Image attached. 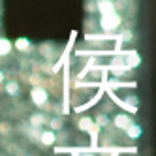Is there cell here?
Returning a JSON list of instances; mask_svg holds the SVG:
<instances>
[{
  "mask_svg": "<svg viewBox=\"0 0 156 156\" xmlns=\"http://www.w3.org/2000/svg\"><path fill=\"white\" fill-rule=\"evenodd\" d=\"M12 132H13L12 122H8V120H2V122H0V136H2V137H8Z\"/></svg>",
  "mask_w": 156,
  "mask_h": 156,
  "instance_id": "20",
  "label": "cell"
},
{
  "mask_svg": "<svg viewBox=\"0 0 156 156\" xmlns=\"http://www.w3.org/2000/svg\"><path fill=\"white\" fill-rule=\"evenodd\" d=\"M132 124H133V119L130 115H126V113H115L113 119H111V126L117 128V130H122V132L126 128H130Z\"/></svg>",
  "mask_w": 156,
  "mask_h": 156,
  "instance_id": "6",
  "label": "cell"
},
{
  "mask_svg": "<svg viewBox=\"0 0 156 156\" xmlns=\"http://www.w3.org/2000/svg\"><path fill=\"white\" fill-rule=\"evenodd\" d=\"M92 122H94V126H98L100 130H104L111 124V119L109 115H104V113H98L96 117H92Z\"/></svg>",
  "mask_w": 156,
  "mask_h": 156,
  "instance_id": "14",
  "label": "cell"
},
{
  "mask_svg": "<svg viewBox=\"0 0 156 156\" xmlns=\"http://www.w3.org/2000/svg\"><path fill=\"white\" fill-rule=\"evenodd\" d=\"M124 133H126V137H128V139H139V137H141V133H143V128H141L139 124H136V122H133L130 128L124 130Z\"/></svg>",
  "mask_w": 156,
  "mask_h": 156,
  "instance_id": "16",
  "label": "cell"
},
{
  "mask_svg": "<svg viewBox=\"0 0 156 156\" xmlns=\"http://www.w3.org/2000/svg\"><path fill=\"white\" fill-rule=\"evenodd\" d=\"M85 9H87L88 17H94L96 15V2H94V0H87V2H85Z\"/></svg>",
  "mask_w": 156,
  "mask_h": 156,
  "instance_id": "21",
  "label": "cell"
},
{
  "mask_svg": "<svg viewBox=\"0 0 156 156\" xmlns=\"http://www.w3.org/2000/svg\"><path fill=\"white\" fill-rule=\"evenodd\" d=\"M47 120H49V117L45 115V113H32L30 117H28V126H32V128H43V126H47Z\"/></svg>",
  "mask_w": 156,
  "mask_h": 156,
  "instance_id": "10",
  "label": "cell"
},
{
  "mask_svg": "<svg viewBox=\"0 0 156 156\" xmlns=\"http://www.w3.org/2000/svg\"><path fill=\"white\" fill-rule=\"evenodd\" d=\"M43 111H45V113H49V111H53V102H51V100H49V102H45V104H43V107H41Z\"/></svg>",
  "mask_w": 156,
  "mask_h": 156,
  "instance_id": "25",
  "label": "cell"
},
{
  "mask_svg": "<svg viewBox=\"0 0 156 156\" xmlns=\"http://www.w3.org/2000/svg\"><path fill=\"white\" fill-rule=\"evenodd\" d=\"M96 28H98V17H88V19H85V30H87V34H94Z\"/></svg>",
  "mask_w": 156,
  "mask_h": 156,
  "instance_id": "19",
  "label": "cell"
},
{
  "mask_svg": "<svg viewBox=\"0 0 156 156\" xmlns=\"http://www.w3.org/2000/svg\"><path fill=\"white\" fill-rule=\"evenodd\" d=\"M27 81H28L32 87H41V85H43V75L38 73V72H32V73L27 77Z\"/></svg>",
  "mask_w": 156,
  "mask_h": 156,
  "instance_id": "18",
  "label": "cell"
},
{
  "mask_svg": "<svg viewBox=\"0 0 156 156\" xmlns=\"http://www.w3.org/2000/svg\"><path fill=\"white\" fill-rule=\"evenodd\" d=\"M38 51H40V55H41L43 62H47V64H51V66L57 62V58L60 57L58 45H57L55 41H43V43H40V45H38Z\"/></svg>",
  "mask_w": 156,
  "mask_h": 156,
  "instance_id": "2",
  "label": "cell"
},
{
  "mask_svg": "<svg viewBox=\"0 0 156 156\" xmlns=\"http://www.w3.org/2000/svg\"><path fill=\"white\" fill-rule=\"evenodd\" d=\"M104 98H105V88H104V87H98L92 98H88V100H87L85 104H81V105H75V107H73V113H75V115H79V113H83V111H87V109H90V107L98 105V104L102 102Z\"/></svg>",
  "mask_w": 156,
  "mask_h": 156,
  "instance_id": "3",
  "label": "cell"
},
{
  "mask_svg": "<svg viewBox=\"0 0 156 156\" xmlns=\"http://www.w3.org/2000/svg\"><path fill=\"white\" fill-rule=\"evenodd\" d=\"M47 130H51V132H60L62 128H64V117H51L49 120H47Z\"/></svg>",
  "mask_w": 156,
  "mask_h": 156,
  "instance_id": "13",
  "label": "cell"
},
{
  "mask_svg": "<svg viewBox=\"0 0 156 156\" xmlns=\"http://www.w3.org/2000/svg\"><path fill=\"white\" fill-rule=\"evenodd\" d=\"M23 130H25L23 133H25V136H27V137H28L32 143H38V141H40V136H41V130H43V128H32V126L25 124V126H23Z\"/></svg>",
  "mask_w": 156,
  "mask_h": 156,
  "instance_id": "12",
  "label": "cell"
},
{
  "mask_svg": "<svg viewBox=\"0 0 156 156\" xmlns=\"http://www.w3.org/2000/svg\"><path fill=\"white\" fill-rule=\"evenodd\" d=\"M30 100L36 107H43V104L49 102V92L43 87H32L30 88Z\"/></svg>",
  "mask_w": 156,
  "mask_h": 156,
  "instance_id": "4",
  "label": "cell"
},
{
  "mask_svg": "<svg viewBox=\"0 0 156 156\" xmlns=\"http://www.w3.org/2000/svg\"><path fill=\"white\" fill-rule=\"evenodd\" d=\"M92 126H94V122H92V117H79V119H77V128H79L81 132L88 133Z\"/></svg>",
  "mask_w": 156,
  "mask_h": 156,
  "instance_id": "15",
  "label": "cell"
},
{
  "mask_svg": "<svg viewBox=\"0 0 156 156\" xmlns=\"http://www.w3.org/2000/svg\"><path fill=\"white\" fill-rule=\"evenodd\" d=\"M13 51V45L8 38H0V57H8Z\"/></svg>",
  "mask_w": 156,
  "mask_h": 156,
  "instance_id": "17",
  "label": "cell"
},
{
  "mask_svg": "<svg viewBox=\"0 0 156 156\" xmlns=\"http://www.w3.org/2000/svg\"><path fill=\"white\" fill-rule=\"evenodd\" d=\"M53 113H55V117H62V107H60L58 102L53 104Z\"/></svg>",
  "mask_w": 156,
  "mask_h": 156,
  "instance_id": "24",
  "label": "cell"
},
{
  "mask_svg": "<svg viewBox=\"0 0 156 156\" xmlns=\"http://www.w3.org/2000/svg\"><path fill=\"white\" fill-rule=\"evenodd\" d=\"M2 88H4V92H6L8 96H12V98H15V96H19V94H21V83H19V81H15V79L6 81V85H4Z\"/></svg>",
  "mask_w": 156,
  "mask_h": 156,
  "instance_id": "11",
  "label": "cell"
},
{
  "mask_svg": "<svg viewBox=\"0 0 156 156\" xmlns=\"http://www.w3.org/2000/svg\"><path fill=\"white\" fill-rule=\"evenodd\" d=\"M102 102H105V105H104V111H102V113H104V115L111 113V111H113V104H111V100L107 98V100H102Z\"/></svg>",
  "mask_w": 156,
  "mask_h": 156,
  "instance_id": "23",
  "label": "cell"
},
{
  "mask_svg": "<svg viewBox=\"0 0 156 156\" xmlns=\"http://www.w3.org/2000/svg\"><path fill=\"white\" fill-rule=\"evenodd\" d=\"M120 25H122V15L119 12L117 13H109V15L98 17V28L102 30V34L113 36L115 32L120 30Z\"/></svg>",
  "mask_w": 156,
  "mask_h": 156,
  "instance_id": "1",
  "label": "cell"
},
{
  "mask_svg": "<svg viewBox=\"0 0 156 156\" xmlns=\"http://www.w3.org/2000/svg\"><path fill=\"white\" fill-rule=\"evenodd\" d=\"M66 139H68V132H66V130H60V132H58V136H57V141H58V147H64V143H66Z\"/></svg>",
  "mask_w": 156,
  "mask_h": 156,
  "instance_id": "22",
  "label": "cell"
},
{
  "mask_svg": "<svg viewBox=\"0 0 156 156\" xmlns=\"http://www.w3.org/2000/svg\"><path fill=\"white\" fill-rule=\"evenodd\" d=\"M4 79H6V72H2V70H0V85L4 83Z\"/></svg>",
  "mask_w": 156,
  "mask_h": 156,
  "instance_id": "26",
  "label": "cell"
},
{
  "mask_svg": "<svg viewBox=\"0 0 156 156\" xmlns=\"http://www.w3.org/2000/svg\"><path fill=\"white\" fill-rule=\"evenodd\" d=\"M55 143H57V133L51 132V130H45V128H43V130H41V136H40L38 145H40L41 149H47V147H53Z\"/></svg>",
  "mask_w": 156,
  "mask_h": 156,
  "instance_id": "8",
  "label": "cell"
},
{
  "mask_svg": "<svg viewBox=\"0 0 156 156\" xmlns=\"http://www.w3.org/2000/svg\"><path fill=\"white\" fill-rule=\"evenodd\" d=\"M12 45L19 51V53H23V55H30L32 51H34V45H32V41L28 40V38H25V36H21V38H17Z\"/></svg>",
  "mask_w": 156,
  "mask_h": 156,
  "instance_id": "9",
  "label": "cell"
},
{
  "mask_svg": "<svg viewBox=\"0 0 156 156\" xmlns=\"http://www.w3.org/2000/svg\"><path fill=\"white\" fill-rule=\"evenodd\" d=\"M96 13H100V17L109 15V13H117L115 2H111V0H96Z\"/></svg>",
  "mask_w": 156,
  "mask_h": 156,
  "instance_id": "7",
  "label": "cell"
},
{
  "mask_svg": "<svg viewBox=\"0 0 156 156\" xmlns=\"http://www.w3.org/2000/svg\"><path fill=\"white\" fill-rule=\"evenodd\" d=\"M122 55V62H124V68L128 72L136 70L137 66L141 64V55L137 51H126V53H120Z\"/></svg>",
  "mask_w": 156,
  "mask_h": 156,
  "instance_id": "5",
  "label": "cell"
}]
</instances>
